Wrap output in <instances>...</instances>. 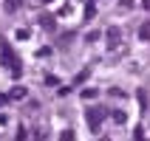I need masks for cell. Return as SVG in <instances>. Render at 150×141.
Instances as JSON below:
<instances>
[{
    "instance_id": "cell-2",
    "label": "cell",
    "mask_w": 150,
    "mask_h": 141,
    "mask_svg": "<svg viewBox=\"0 0 150 141\" xmlns=\"http://www.w3.org/2000/svg\"><path fill=\"white\" fill-rule=\"evenodd\" d=\"M25 96V88H14V90L8 93V99H23Z\"/></svg>"
},
{
    "instance_id": "cell-3",
    "label": "cell",
    "mask_w": 150,
    "mask_h": 141,
    "mask_svg": "<svg viewBox=\"0 0 150 141\" xmlns=\"http://www.w3.org/2000/svg\"><path fill=\"white\" fill-rule=\"evenodd\" d=\"M20 3H23V0H6V11H17Z\"/></svg>"
},
{
    "instance_id": "cell-4",
    "label": "cell",
    "mask_w": 150,
    "mask_h": 141,
    "mask_svg": "<svg viewBox=\"0 0 150 141\" xmlns=\"http://www.w3.org/2000/svg\"><path fill=\"white\" fill-rule=\"evenodd\" d=\"M93 96H96V90H93V88H85V90H82V99H85V102L93 99Z\"/></svg>"
},
{
    "instance_id": "cell-7",
    "label": "cell",
    "mask_w": 150,
    "mask_h": 141,
    "mask_svg": "<svg viewBox=\"0 0 150 141\" xmlns=\"http://www.w3.org/2000/svg\"><path fill=\"white\" fill-rule=\"evenodd\" d=\"M144 8H150V0H144Z\"/></svg>"
},
{
    "instance_id": "cell-1",
    "label": "cell",
    "mask_w": 150,
    "mask_h": 141,
    "mask_svg": "<svg viewBox=\"0 0 150 141\" xmlns=\"http://www.w3.org/2000/svg\"><path fill=\"white\" fill-rule=\"evenodd\" d=\"M88 127H91L93 133H99V121H102V110H88Z\"/></svg>"
},
{
    "instance_id": "cell-5",
    "label": "cell",
    "mask_w": 150,
    "mask_h": 141,
    "mask_svg": "<svg viewBox=\"0 0 150 141\" xmlns=\"http://www.w3.org/2000/svg\"><path fill=\"white\" fill-rule=\"evenodd\" d=\"M113 121H116V124H125V113L116 110V113H113Z\"/></svg>"
},
{
    "instance_id": "cell-6",
    "label": "cell",
    "mask_w": 150,
    "mask_h": 141,
    "mask_svg": "<svg viewBox=\"0 0 150 141\" xmlns=\"http://www.w3.org/2000/svg\"><path fill=\"white\" fill-rule=\"evenodd\" d=\"M142 37H144V40H150V25H142Z\"/></svg>"
}]
</instances>
